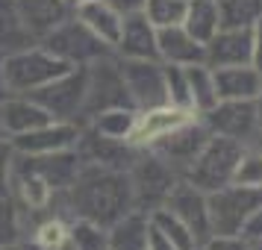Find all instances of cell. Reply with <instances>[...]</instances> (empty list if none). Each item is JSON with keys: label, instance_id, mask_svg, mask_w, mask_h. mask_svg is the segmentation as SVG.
<instances>
[{"label": "cell", "instance_id": "6da1fadb", "mask_svg": "<svg viewBox=\"0 0 262 250\" xmlns=\"http://www.w3.org/2000/svg\"><path fill=\"white\" fill-rule=\"evenodd\" d=\"M62 197L71 218H85L106 230L133 209V189L127 171H109L85 162H80L77 177L62 191Z\"/></svg>", "mask_w": 262, "mask_h": 250}, {"label": "cell", "instance_id": "7a4b0ae2", "mask_svg": "<svg viewBox=\"0 0 262 250\" xmlns=\"http://www.w3.org/2000/svg\"><path fill=\"white\" fill-rule=\"evenodd\" d=\"M68 71H71V65L62 62L59 56H53L41 44L3 56V83H6L9 95H30V92L48 85L50 80H56Z\"/></svg>", "mask_w": 262, "mask_h": 250}, {"label": "cell", "instance_id": "3957f363", "mask_svg": "<svg viewBox=\"0 0 262 250\" xmlns=\"http://www.w3.org/2000/svg\"><path fill=\"white\" fill-rule=\"evenodd\" d=\"M127 177H130V189H133V209H142L147 215L165 203V197L180 179L174 174V168L147 147H139L133 165L127 168Z\"/></svg>", "mask_w": 262, "mask_h": 250}, {"label": "cell", "instance_id": "277c9868", "mask_svg": "<svg viewBox=\"0 0 262 250\" xmlns=\"http://www.w3.org/2000/svg\"><path fill=\"white\" fill-rule=\"evenodd\" d=\"M38 44L45 50H50L53 56H59L62 62H68L71 68H77V65H92V62L115 53V50L109 48L100 36H95L77 15H68V18H65L56 30H50Z\"/></svg>", "mask_w": 262, "mask_h": 250}, {"label": "cell", "instance_id": "5b68a950", "mask_svg": "<svg viewBox=\"0 0 262 250\" xmlns=\"http://www.w3.org/2000/svg\"><path fill=\"white\" fill-rule=\"evenodd\" d=\"M242 150H245V144L233 142V139L209 135V142L203 144V150L189 165V171L183 174V179L191 183L194 189L206 191V194L221 189L227 183H233V174H236V165H238V159H242Z\"/></svg>", "mask_w": 262, "mask_h": 250}, {"label": "cell", "instance_id": "8992f818", "mask_svg": "<svg viewBox=\"0 0 262 250\" xmlns=\"http://www.w3.org/2000/svg\"><path fill=\"white\" fill-rule=\"evenodd\" d=\"M262 203V189H250V186H238V183H227L221 189L206 194V206H209V230L218 236H236L248 221V215Z\"/></svg>", "mask_w": 262, "mask_h": 250}, {"label": "cell", "instance_id": "52a82bcc", "mask_svg": "<svg viewBox=\"0 0 262 250\" xmlns=\"http://www.w3.org/2000/svg\"><path fill=\"white\" fill-rule=\"evenodd\" d=\"M115 106H133V103H130V95H127V85H124V77H121L118 56L112 53V56H103V59L85 65L83 124L97 112L115 109Z\"/></svg>", "mask_w": 262, "mask_h": 250}, {"label": "cell", "instance_id": "ba28073f", "mask_svg": "<svg viewBox=\"0 0 262 250\" xmlns=\"http://www.w3.org/2000/svg\"><path fill=\"white\" fill-rule=\"evenodd\" d=\"M203 127L212 135H224L238 144H256L262 135V118L256 100H218L212 109H206L203 115Z\"/></svg>", "mask_w": 262, "mask_h": 250}, {"label": "cell", "instance_id": "9c48e42d", "mask_svg": "<svg viewBox=\"0 0 262 250\" xmlns=\"http://www.w3.org/2000/svg\"><path fill=\"white\" fill-rule=\"evenodd\" d=\"M36 103L48 109L53 121H77L83 124V100H85V65H77L68 74H62L48 85L30 92Z\"/></svg>", "mask_w": 262, "mask_h": 250}, {"label": "cell", "instance_id": "30bf717a", "mask_svg": "<svg viewBox=\"0 0 262 250\" xmlns=\"http://www.w3.org/2000/svg\"><path fill=\"white\" fill-rule=\"evenodd\" d=\"M118 65L130 103L136 109H156L168 103L165 68L159 59H118Z\"/></svg>", "mask_w": 262, "mask_h": 250}, {"label": "cell", "instance_id": "8fae6325", "mask_svg": "<svg viewBox=\"0 0 262 250\" xmlns=\"http://www.w3.org/2000/svg\"><path fill=\"white\" fill-rule=\"evenodd\" d=\"M209 135L212 132L203 127L201 118H191L186 124H180L177 130H171L168 135H162L159 142H154L147 150H154L156 156H162L168 165L174 168V174L183 179V174L189 171V165L203 150V144L209 142Z\"/></svg>", "mask_w": 262, "mask_h": 250}, {"label": "cell", "instance_id": "7c38bea8", "mask_svg": "<svg viewBox=\"0 0 262 250\" xmlns=\"http://www.w3.org/2000/svg\"><path fill=\"white\" fill-rule=\"evenodd\" d=\"M83 127L85 124H77V121H50V124H45V127H36V130L9 135V142H12L15 153H24V156L59 153V150L77 147V139H80Z\"/></svg>", "mask_w": 262, "mask_h": 250}, {"label": "cell", "instance_id": "4fadbf2b", "mask_svg": "<svg viewBox=\"0 0 262 250\" xmlns=\"http://www.w3.org/2000/svg\"><path fill=\"white\" fill-rule=\"evenodd\" d=\"M77 153H80V162H85V165L127 171L139 153V147H133L127 139H106L92 127H83L80 139H77Z\"/></svg>", "mask_w": 262, "mask_h": 250}, {"label": "cell", "instance_id": "5bb4252c", "mask_svg": "<svg viewBox=\"0 0 262 250\" xmlns=\"http://www.w3.org/2000/svg\"><path fill=\"white\" fill-rule=\"evenodd\" d=\"M165 206L171 215H177L183 224L189 226L194 238L203 241L206 236H212V230H209V206H206V191L194 189L191 183L186 179H177V186L171 189V194L165 197Z\"/></svg>", "mask_w": 262, "mask_h": 250}, {"label": "cell", "instance_id": "9a60e30c", "mask_svg": "<svg viewBox=\"0 0 262 250\" xmlns=\"http://www.w3.org/2000/svg\"><path fill=\"white\" fill-rule=\"evenodd\" d=\"M198 118V112L191 109H177L165 103V106H156V109H139V118H136V127H133L130 139L127 142L133 147H150L154 142H159L162 135H168L171 130H177L180 124Z\"/></svg>", "mask_w": 262, "mask_h": 250}, {"label": "cell", "instance_id": "2e32d148", "mask_svg": "<svg viewBox=\"0 0 262 250\" xmlns=\"http://www.w3.org/2000/svg\"><path fill=\"white\" fill-rule=\"evenodd\" d=\"M118 59H159L156 50V27L144 18V12H127L121 21V36L115 41Z\"/></svg>", "mask_w": 262, "mask_h": 250}, {"label": "cell", "instance_id": "e0dca14e", "mask_svg": "<svg viewBox=\"0 0 262 250\" xmlns=\"http://www.w3.org/2000/svg\"><path fill=\"white\" fill-rule=\"evenodd\" d=\"M203 65L206 68H230V65H250V30H230L221 27L203 44Z\"/></svg>", "mask_w": 262, "mask_h": 250}, {"label": "cell", "instance_id": "ac0fdd59", "mask_svg": "<svg viewBox=\"0 0 262 250\" xmlns=\"http://www.w3.org/2000/svg\"><path fill=\"white\" fill-rule=\"evenodd\" d=\"M156 50H159V62L165 65H198L203 62V44L194 36L186 33V27H162L156 30Z\"/></svg>", "mask_w": 262, "mask_h": 250}, {"label": "cell", "instance_id": "d6986e66", "mask_svg": "<svg viewBox=\"0 0 262 250\" xmlns=\"http://www.w3.org/2000/svg\"><path fill=\"white\" fill-rule=\"evenodd\" d=\"M0 118H3V127L9 135H18V132L36 130V127H45L53 121L48 109L36 103L33 97L27 95H6L0 100Z\"/></svg>", "mask_w": 262, "mask_h": 250}, {"label": "cell", "instance_id": "ffe728a7", "mask_svg": "<svg viewBox=\"0 0 262 250\" xmlns=\"http://www.w3.org/2000/svg\"><path fill=\"white\" fill-rule=\"evenodd\" d=\"M18 9H21V18H24L27 30L36 36V41H41L68 15H74L65 0H18Z\"/></svg>", "mask_w": 262, "mask_h": 250}, {"label": "cell", "instance_id": "44dd1931", "mask_svg": "<svg viewBox=\"0 0 262 250\" xmlns=\"http://www.w3.org/2000/svg\"><path fill=\"white\" fill-rule=\"evenodd\" d=\"M215 92L218 100H253L259 92V77L253 65H230V68H215Z\"/></svg>", "mask_w": 262, "mask_h": 250}, {"label": "cell", "instance_id": "7402d4cb", "mask_svg": "<svg viewBox=\"0 0 262 250\" xmlns=\"http://www.w3.org/2000/svg\"><path fill=\"white\" fill-rule=\"evenodd\" d=\"M74 15H77L95 36H100L109 48L115 50V41H118V36H121L124 12H118L109 0H85V3H80V6L74 9Z\"/></svg>", "mask_w": 262, "mask_h": 250}, {"label": "cell", "instance_id": "603a6c76", "mask_svg": "<svg viewBox=\"0 0 262 250\" xmlns=\"http://www.w3.org/2000/svg\"><path fill=\"white\" fill-rule=\"evenodd\" d=\"M109 233V250H147V236H150V215L142 209H130L121 215Z\"/></svg>", "mask_w": 262, "mask_h": 250}, {"label": "cell", "instance_id": "cb8c5ba5", "mask_svg": "<svg viewBox=\"0 0 262 250\" xmlns=\"http://www.w3.org/2000/svg\"><path fill=\"white\" fill-rule=\"evenodd\" d=\"M38 44L36 36L27 30L18 0H0V53H15Z\"/></svg>", "mask_w": 262, "mask_h": 250}, {"label": "cell", "instance_id": "d4e9b609", "mask_svg": "<svg viewBox=\"0 0 262 250\" xmlns=\"http://www.w3.org/2000/svg\"><path fill=\"white\" fill-rule=\"evenodd\" d=\"M186 33L194 36L201 44L221 30V18H218V0H189L186 6V18H183Z\"/></svg>", "mask_w": 262, "mask_h": 250}, {"label": "cell", "instance_id": "484cf974", "mask_svg": "<svg viewBox=\"0 0 262 250\" xmlns=\"http://www.w3.org/2000/svg\"><path fill=\"white\" fill-rule=\"evenodd\" d=\"M139 118V109L133 106H115V109H103L85 121V127H92L95 132L106 135V139H130L133 127Z\"/></svg>", "mask_w": 262, "mask_h": 250}, {"label": "cell", "instance_id": "4316f807", "mask_svg": "<svg viewBox=\"0 0 262 250\" xmlns=\"http://www.w3.org/2000/svg\"><path fill=\"white\" fill-rule=\"evenodd\" d=\"M186 83H189V97L191 109L203 115L206 109H212L218 103V92H215V74L212 68H206L203 62L198 65H186Z\"/></svg>", "mask_w": 262, "mask_h": 250}, {"label": "cell", "instance_id": "83f0119b", "mask_svg": "<svg viewBox=\"0 0 262 250\" xmlns=\"http://www.w3.org/2000/svg\"><path fill=\"white\" fill-rule=\"evenodd\" d=\"M150 226L159 230V233H162V236H165L177 250H198V247H201V241L194 238V233L180 221L177 215L168 212L165 206H159V209L150 212Z\"/></svg>", "mask_w": 262, "mask_h": 250}, {"label": "cell", "instance_id": "f1b7e54d", "mask_svg": "<svg viewBox=\"0 0 262 250\" xmlns=\"http://www.w3.org/2000/svg\"><path fill=\"white\" fill-rule=\"evenodd\" d=\"M221 27L230 30H250L262 18V0H218Z\"/></svg>", "mask_w": 262, "mask_h": 250}, {"label": "cell", "instance_id": "f546056e", "mask_svg": "<svg viewBox=\"0 0 262 250\" xmlns=\"http://www.w3.org/2000/svg\"><path fill=\"white\" fill-rule=\"evenodd\" d=\"M68 238H71V250H109L106 226L92 224L85 218L68 221Z\"/></svg>", "mask_w": 262, "mask_h": 250}, {"label": "cell", "instance_id": "4dcf8cb0", "mask_svg": "<svg viewBox=\"0 0 262 250\" xmlns=\"http://www.w3.org/2000/svg\"><path fill=\"white\" fill-rule=\"evenodd\" d=\"M24 244V215L12 200V194L0 197V247Z\"/></svg>", "mask_w": 262, "mask_h": 250}, {"label": "cell", "instance_id": "1f68e13d", "mask_svg": "<svg viewBox=\"0 0 262 250\" xmlns=\"http://www.w3.org/2000/svg\"><path fill=\"white\" fill-rule=\"evenodd\" d=\"M186 6H189V0H144L142 12L156 30H162V27L183 24V18H186Z\"/></svg>", "mask_w": 262, "mask_h": 250}, {"label": "cell", "instance_id": "d6a6232c", "mask_svg": "<svg viewBox=\"0 0 262 250\" xmlns=\"http://www.w3.org/2000/svg\"><path fill=\"white\" fill-rule=\"evenodd\" d=\"M33 250H71V238H68V221L56 215L48 218L41 226L33 233Z\"/></svg>", "mask_w": 262, "mask_h": 250}, {"label": "cell", "instance_id": "836d02e7", "mask_svg": "<svg viewBox=\"0 0 262 250\" xmlns=\"http://www.w3.org/2000/svg\"><path fill=\"white\" fill-rule=\"evenodd\" d=\"M233 183L250 186V189H262V147L259 144H248L242 150V159H238V165H236Z\"/></svg>", "mask_w": 262, "mask_h": 250}, {"label": "cell", "instance_id": "e575fe53", "mask_svg": "<svg viewBox=\"0 0 262 250\" xmlns=\"http://www.w3.org/2000/svg\"><path fill=\"white\" fill-rule=\"evenodd\" d=\"M165 92H168V103L177 109H191V97H189V83H186V68L180 65H165ZM194 112V109H191Z\"/></svg>", "mask_w": 262, "mask_h": 250}, {"label": "cell", "instance_id": "d590c367", "mask_svg": "<svg viewBox=\"0 0 262 250\" xmlns=\"http://www.w3.org/2000/svg\"><path fill=\"white\" fill-rule=\"evenodd\" d=\"M198 250H250V241L245 236H218V233H212V236H206L201 241V247Z\"/></svg>", "mask_w": 262, "mask_h": 250}, {"label": "cell", "instance_id": "8d00e7d4", "mask_svg": "<svg viewBox=\"0 0 262 250\" xmlns=\"http://www.w3.org/2000/svg\"><path fill=\"white\" fill-rule=\"evenodd\" d=\"M12 159H15L12 142L3 139V142H0V197L9 194V171H12Z\"/></svg>", "mask_w": 262, "mask_h": 250}, {"label": "cell", "instance_id": "74e56055", "mask_svg": "<svg viewBox=\"0 0 262 250\" xmlns=\"http://www.w3.org/2000/svg\"><path fill=\"white\" fill-rule=\"evenodd\" d=\"M238 236H245L248 241H262V203L248 215V221H245V226H242Z\"/></svg>", "mask_w": 262, "mask_h": 250}, {"label": "cell", "instance_id": "f35d334b", "mask_svg": "<svg viewBox=\"0 0 262 250\" xmlns=\"http://www.w3.org/2000/svg\"><path fill=\"white\" fill-rule=\"evenodd\" d=\"M250 65L262 71V18L250 27Z\"/></svg>", "mask_w": 262, "mask_h": 250}, {"label": "cell", "instance_id": "ab89813d", "mask_svg": "<svg viewBox=\"0 0 262 250\" xmlns=\"http://www.w3.org/2000/svg\"><path fill=\"white\" fill-rule=\"evenodd\" d=\"M147 250H177V247H174V244H171V241H168V238L159 233V230H154V226H150V236H147Z\"/></svg>", "mask_w": 262, "mask_h": 250}, {"label": "cell", "instance_id": "60d3db41", "mask_svg": "<svg viewBox=\"0 0 262 250\" xmlns=\"http://www.w3.org/2000/svg\"><path fill=\"white\" fill-rule=\"evenodd\" d=\"M109 3H112L118 12H124V15L127 12H139V9L144 6V0H109Z\"/></svg>", "mask_w": 262, "mask_h": 250}, {"label": "cell", "instance_id": "b9f144b4", "mask_svg": "<svg viewBox=\"0 0 262 250\" xmlns=\"http://www.w3.org/2000/svg\"><path fill=\"white\" fill-rule=\"evenodd\" d=\"M3 56H6V53H0V100L9 95V92H6V83H3Z\"/></svg>", "mask_w": 262, "mask_h": 250}, {"label": "cell", "instance_id": "7bdbcfd3", "mask_svg": "<svg viewBox=\"0 0 262 250\" xmlns=\"http://www.w3.org/2000/svg\"><path fill=\"white\" fill-rule=\"evenodd\" d=\"M253 100H256V109H259V118H262V77H259V92H256Z\"/></svg>", "mask_w": 262, "mask_h": 250}, {"label": "cell", "instance_id": "ee69618b", "mask_svg": "<svg viewBox=\"0 0 262 250\" xmlns=\"http://www.w3.org/2000/svg\"><path fill=\"white\" fill-rule=\"evenodd\" d=\"M3 139H9V132H6V127H3V118H0V142Z\"/></svg>", "mask_w": 262, "mask_h": 250}, {"label": "cell", "instance_id": "f6af8a7d", "mask_svg": "<svg viewBox=\"0 0 262 250\" xmlns=\"http://www.w3.org/2000/svg\"><path fill=\"white\" fill-rule=\"evenodd\" d=\"M65 3H68V6H71V12H74V9H77V6H80V3H85V0H65Z\"/></svg>", "mask_w": 262, "mask_h": 250}, {"label": "cell", "instance_id": "bcb514c9", "mask_svg": "<svg viewBox=\"0 0 262 250\" xmlns=\"http://www.w3.org/2000/svg\"><path fill=\"white\" fill-rule=\"evenodd\" d=\"M250 250H262V241H250Z\"/></svg>", "mask_w": 262, "mask_h": 250}, {"label": "cell", "instance_id": "7dc6e473", "mask_svg": "<svg viewBox=\"0 0 262 250\" xmlns=\"http://www.w3.org/2000/svg\"><path fill=\"white\" fill-rule=\"evenodd\" d=\"M0 250H24V244H15V247H0Z\"/></svg>", "mask_w": 262, "mask_h": 250}, {"label": "cell", "instance_id": "c3c4849f", "mask_svg": "<svg viewBox=\"0 0 262 250\" xmlns=\"http://www.w3.org/2000/svg\"><path fill=\"white\" fill-rule=\"evenodd\" d=\"M256 144H259V147H262V135H259V142H256Z\"/></svg>", "mask_w": 262, "mask_h": 250}]
</instances>
